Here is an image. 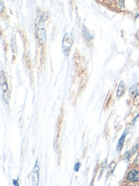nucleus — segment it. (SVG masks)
I'll use <instances>...</instances> for the list:
<instances>
[{
    "label": "nucleus",
    "mask_w": 139,
    "mask_h": 186,
    "mask_svg": "<svg viewBox=\"0 0 139 186\" xmlns=\"http://www.w3.org/2000/svg\"><path fill=\"white\" fill-rule=\"evenodd\" d=\"M127 179L132 182L139 181V171L132 170L128 175Z\"/></svg>",
    "instance_id": "5"
},
{
    "label": "nucleus",
    "mask_w": 139,
    "mask_h": 186,
    "mask_svg": "<svg viewBox=\"0 0 139 186\" xmlns=\"http://www.w3.org/2000/svg\"><path fill=\"white\" fill-rule=\"evenodd\" d=\"M124 82L123 81H121L120 83L118 88H117V96L118 97H121V96L124 93Z\"/></svg>",
    "instance_id": "7"
},
{
    "label": "nucleus",
    "mask_w": 139,
    "mask_h": 186,
    "mask_svg": "<svg viewBox=\"0 0 139 186\" xmlns=\"http://www.w3.org/2000/svg\"><path fill=\"white\" fill-rule=\"evenodd\" d=\"M135 162L136 163V164H138V165H139V156H138V157L137 158H136V160H135Z\"/></svg>",
    "instance_id": "14"
},
{
    "label": "nucleus",
    "mask_w": 139,
    "mask_h": 186,
    "mask_svg": "<svg viewBox=\"0 0 139 186\" xmlns=\"http://www.w3.org/2000/svg\"><path fill=\"white\" fill-rule=\"evenodd\" d=\"M36 162L32 173V182L35 186H38L39 179V167Z\"/></svg>",
    "instance_id": "4"
},
{
    "label": "nucleus",
    "mask_w": 139,
    "mask_h": 186,
    "mask_svg": "<svg viewBox=\"0 0 139 186\" xmlns=\"http://www.w3.org/2000/svg\"><path fill=\"white\" fill-rule=\"evenodd\" d=\"M81 164L80 162H77L75 164L74 166V170L76 172H78L79 170V169L81 168Z\"/></svg>",
    "instance_id": "10"
},
{
    "label": "nucleus",
    "mask_w": 139,
    "mask_h": 186,
    "mask_svg": "<svg viewBox=\"0 0 139 186\" xmlns=\"http://www.w3.org/2000/svg\"><path fill=\"white\" fill-rule=\"evenodd\" d=\"M137 87L138 84H136V83L134 85H133L132 87H131V88L129 89V93L130 95H133L136 92V88H137Z\"/></svg>",
    "instance_id": "8"
},
{
    "label": "nucleus",
    "mask_w": 139,
    "mask_h": 186,
    "mask_svg": "<svg viewBox=\"0 0 139 186\" xmlns=\"http://www.w3.org/2000/svg\"><path fill=\"white\" fill-rule=\"evenodd\" d=\"M128 133V129H125L124 132V133H123L122 135L121 136V137H120V139L118 142V145H117V150L118 152H120L121 151V150H122L123 145V144L124 142L125 136H126V135Z\"/></svg>",
    "instance_id": "6"
},
{
    "label": "nucleus",
    "mask_w": 139,
    "mask_h": 186,
    "mask_svg": "<svg viewBox=\"0 0 139 186\" xmlns=\"http://www.w3.org/2000/svg\"><path fill=\"white\" fill-rule=\"evenodd\" d=\"M73 43V40L70 34L67 33L65 35L63 41V47L65 51H68L70 49Z\"/></svg>",
    "instance_id": "3"
},
{
    "label": "nucleus",
    "mask_w": 139,
    "mask_h": 186,
    "mask_svg": "<svg viewBox=\"0 0 139 186\" xmlns=\"http://www.w3.org/2000/svg\"><path fill=\"white\" fill-rule=\"evenodd\" d=\"M47 18H48V16H47V14H45L42 16V17L41 18V19L44 21H45V20H46L47 19Z\"/></svg>",
    "instance_id": "11"
},
{
    "label": "nucleus",
    "mask_w": 139,
    "mask_h": 186,
    "mask_svg": "<svg viewBox=\"0 0 139 186\" xmlns=\"http://www.w3.org/2000/svg\"><path fill=\"white\" fill-rule=\"evenodd\" d=\"M138 145H136V146L134 148L133 151H132V153H134V152L136 150V149H137V148H138Z\"/></svg>",
    "instance_id": "15"
},
{
    "label": "nucleus",
    "mask_w": 139,
    "mask_h": 186,
    "mask_svg": "<svg viewBox=\"0 0 139 186\" xmlns=\"http://www.w3.org/2000/svg\"><path fill=\"white\" fill-rule=\"evenodd\" d=\"M138 39L139 40V31L138 32Z\"/></svg>",
    "instance_id": "17"
},
{
    "label": "nucleus",
    "mask_w": 139,
    "mask_h": 186,
    "mask_svg": "<svg viewBox=\"0 0 139 186\" xmlns=\"http://www.w3.org/2000/svg\"><path fill=\"white\" fill-rule=\"evenodd\" d=\"M13 184H14V186H19L18 185V183L17 182V180H13Z\"/></svg>",
    "instance_id": "13"
},
{
    "label": "nucleus",
    "mask_w": 139,
    "mask_h": 186,
    "mask_svg": "<svg viewBox=\"0 0 139 186\" xmlns=\"http://www.w3.org/2000/svg\"><path fill=\"white\" fill-rule=\"evenodd\" d=\"M12 44L13 50H14V52L15 53H17V42H16L15 38L13 39V40H12Z\"/></svg>",
    "instance_id": "9"
},
{
    "label": "nucleus",
    "mask_w": 139,
    "mask_h": 186,
    "mask_svg": "<svg viewBox=\"0 0 139 186\" xmlns=\"http://www.w3.org/2000/svg\"><path fill=\"white\" fill-rule=\"evenodd\" d=\"M4 7V5L3 2L1 1V3H0V12H2V10H3Z\"/></svg>",
    "instance_id": "12"
},
{
    "label": "nucleus",
    "mask_w": 139,
    "mask_h": 186,
    "mask_svg": "<svg viewBox=\"0 0 139 186\" xmlns=\"http://www.w3.org/2000/svg\"><path fill=\"white\" fill-rule=\"evenodd\" d=\"M139 90L138 91H136V93H135V97L138 96H139Z\"/></svg>",
    "instance_id": "16"
},
{
    "label": "nucleus",
    "mask_w": 139,
    "mask_h": 186,
    "mask_svg": "<svg viewBox=\"0 0 139 186\" xmlns=\"http://www.w3.org/2000/svg\"><path fill=\"white\" fill-rule=\"evenodd\" d=\"M1 85L2 91H3V98L4 101L7 104H8L10 101L9 91L6 79H5V77L3 74H1Z\"/></svg>",
    "instance_id": "2"
},
{
    "label": "nucleus",
    "mask_w": 139,
    "mask_h": 186,
    "mask_svg": "<svg viewBox=\"0 0 139 186\" xmlns=\"http://www.w3.org/2000/svg\"><path fill=\"white\" fill-rule=\"evenodd\" d=\"M44 21L41 19H40L39 21L35 25V32L37 39L40 44H43L46 41V34L45 31Z\"/></svg>",
    "instance_id": "1"
}]
</instances>
